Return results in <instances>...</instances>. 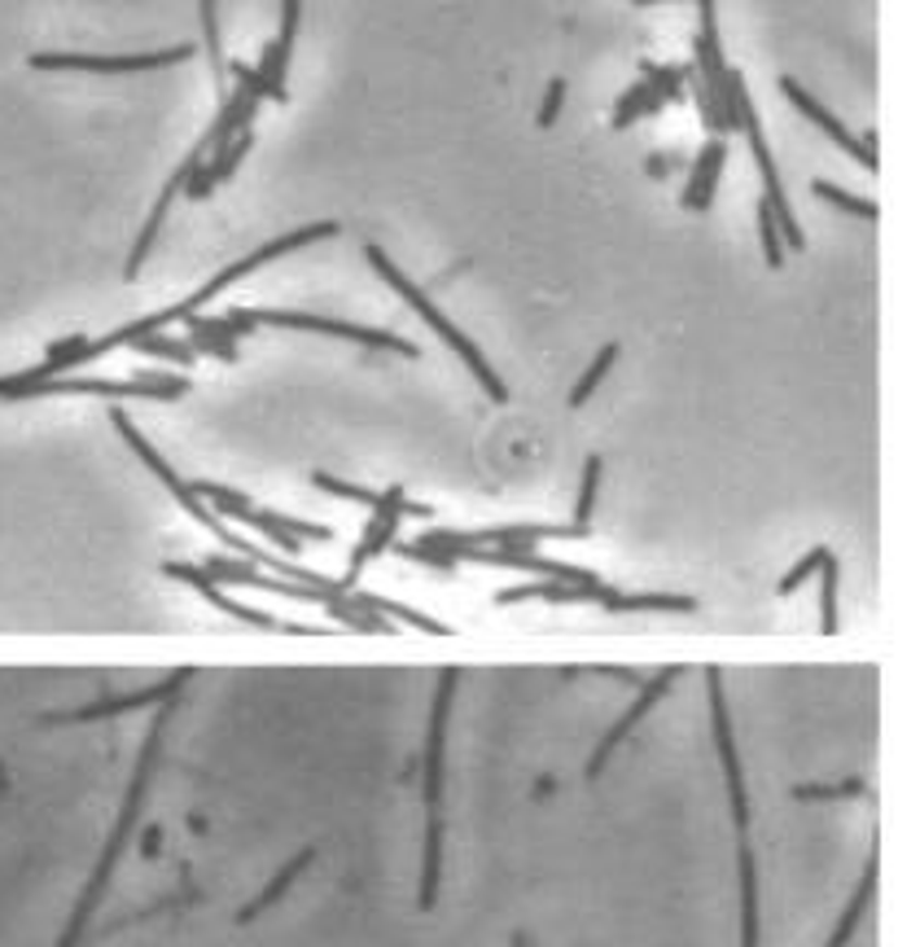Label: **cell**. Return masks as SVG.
<instances>
[{
	"instance_id": "4",
	"label": "cell",
	"mask_w": 898,
	"mask_h": 947,
	"mask_svg": "<svg viewBox=\"0 0 898 947\" xmlns=\"http://www.w3.org/2000/svg\"><path fill=\"white\" fill-rule=\"evenodd\" d=\"M193 491H197L215 513H223V517L246 522V526H255V532H264V536H268L272 545H281L290 558H298L303 545H329V540H333V526L303 522V517H285V513L264 509V504H255L251 496L223 487V483H193Z\"/></svg>"
},
{
	"instance_id": "8",
	"label": "cell",
	"mask_w": 898,
	"mask_h": 947,
	"mask_svg": "<svg viewBox=\"0 0 898 947\" xmlns=\"http://www.w3.org/2000/svg\"><path fill=\"white\" fill-rule=\"evenodd\" d=\"M193 44H176V49H158V53H31L36 71H92V75H132V71H163L176 62H189Z\"/></svg>"
},
{
	"instance_id": "14",
	"label": "cell",
	"mask_w": 898,
	"mask_h": 947,
	"mask_svg": "<svg viewBox=\"0 0 898 947\" xmlns=\"http://www.w3.org/2000/svg\"><path fill=\"white\" fill-rule=\"evenodd\" d=\"M780 92H784V97H790V101L798 105V115H807V119H811V124H816L820 132H829V141H833L837 150L855 154V158H859V163H863L868 171H876V150H868L863 141H855V137H850V132L842 128V119H837V115L829 111V105H820V101H816V97H811V92H807V88H803L798 79H790V75H784V79H780Z\"/></svg>"
},
{
	"instance_id": "19",
	"label": "cell",
	"mask_w": 898,
	"mask_h": 947,
	"mask_svg": "<svg viewBox=\"0 0 898 947\" xmlns=\"http://www.w3.org/2000/svg\"><path fill=\"white\" fill-rule=\"evenodd\" d=\"M311 860H316V852H303V856H294V860H290V865H285V869H281V873H277V878H272V882L264 886V895H259L255 904H246V908L238 912V925H246V921L264 917V912H268V908H272V904H277V899H281V895H285V891H290V886L298 882V873H303V869H307Z\"/></svg>"
},
{
	"instance_id": "21",
	"label": "cell",
	"mask_w": 898,
	"mask_h": 947,
	"mask_svg": "<svg viewBox=\"0 0 898 947\" xmlns=\"http://www.w3.org/2000/svg\"><path fill=\"white\" fill-rule=\"evenodd\" d=\"M141 356H158V360H171V364H180V369H189L193 360H197V351L189 347V338H167L163 330L158 334H145V338H137L132 343Z\"/></svg>"
},
{
	"instance_id": "13",
	"label": "cell",
	"mask_w": 898,
	"mask_h": 947,
	"mask_svg": "<svg viewBox=\"0 0 898 947\" xmlns=\"http://www.w3.org/2000/svg\"><path fill=\"white\" fill-rule=\"evenodd\" d=\"M741 132L749 137V150H754V163H758V176H762V189H767V206L775 210V225H780L784 251H803V246H807V238H803V229H798V220H794V206H790V197H784V184H780L775 158H771V150H767V141H762L758 115H754V119H749Z\"/></svg>"
},
{
	"instance_id": "18",
	"label": "cell",
	"mask_w": 898,
	"mask_h": 947,
	"mask_svg": "<svg viewBox=\"0 0 898 947\" xmlns=\"http://www.w3.org/2000/svg\"><path fill=\"white\" fill-rule=\"evenodd\" d=\"M176 193H180L176 184H167V189L158 193V202H154V210H150V220H145V229L137 233V246H132V255H128V268H124L128 281L141 277V268H145V259H150V251H154V242H158V233H163V220H167V210H171Z\"/></svg>"
},
{
	"instance_id": "12",
	"label": "cell",
	"mask_w": 898,
	"mask_h": 947,
	"mask_svg": "<svg viewBox=\"0 0 898 947\" xmlns=\"http://www.w3.org/2000/svg\"><path fill=\"white\" fill-rule=\"evenodd\" d=\"M189 684V671H171L163 684L154 689H141V693H124V698H101L92 706H79V711H57V715H44V724H88V719H119V715H132V711H145V706H158V702H171L180 698Z\"/></svg>"
},
{
	"instance_id": "3",
	"label": "cell",
	"mask_w": 898,
	"mask_h": 947,
	"mask_svg": "<svg viewBox=\"0 0 898 947\" xmlns=\"http://www.w3.org/2000/svg\"><path fill=\"white\" fill-rule=\"evenodd\" d=\"M189 382L180 373H137V377H0V399H44V395H101V399H180Z\"/></svg>"
},
{
	"instance_id": "5",
	"label": "cell",
	"mask_w": 898,
	"mask_h": 947,
	"mask_svg": "<svg viewBox=\"0 0 898 947\" xmlns=\"http://www.w3.org/2000/svg\"><path fill=\"white\" fill-rule=\"evenodd\" d=\"M329 238H338V225L333 220H320V225H303V229H294V233H285V238H272L268 246H259V251H251L246 259H238V264H229L223 272H215L202 290H193L189 298H180L176 307H163L158 311V325L167 330V325H176V321H189V316L197 311V307H206L215 294H223L233 281H242V277H251V272H259L264 264H272V259H281V255H290V251H303V246H311V242H329Z\"/></svg>"
},
{
	"instance_id": "29",
	"label": "cell",
	"mask_w": 898,
	"mask_h": 947,
	"mask_svg": "<svg viewBox=\"0 0 898 947\" xmlns=\"http://www.w3.org/2000/svg\"><path fill=\"white\" fill-rule=\"evenodd\" d=\"M649 92H653V84H631L623 97H618V111H614V128L618 132H627L636 119H640V111H644V101H649Z\"/></svg>"
},
{
	"instance_id": "2",
	"label": "cell",
	"mask_w": 898,
	"mask_h": 947,
	"mask_svg": "<svg viewBox=\"0 0 898 947\" xmlns=\"http://www.w3.org/2000/svg\"><path fill=\"white\" fill-rule=\"evenodd\" d=\"M364 255H369L373 272H377V277H382V281H386V285H390V290H395V294H399V298H403V303H408L416 316H421V321H425V325H429V330H434V334H438L447 347H452V351L465 360V369L478 377V386H483V391H487L496 404H504V399H509V386L500 382V373L491 369V360H487V356L474 347V338H470V334H461V325H452V321H447V316H442V311H438V307L425 298V290H421V285H412V281H408V277H403V272L390 264V255H386L382 246H364Z\"/></svg>"
},
{
	"instance_id": "22",
	"label": "cell",
	"mask_w": 898,
	"mask_h": 947,
	"mask_svg": "<svg viewBox=\"0 0 898 947\" xmlns=\"http://www.w3.org/2000/svg\"><path fill=\"white\" fill-rule=\"evenodd\" d=\"M618 351H623L618 343H605V347H601V356H596V360L588 364V373H583V377L575 382V391H570V408H583V404L592 399V391H596V386H601V382L610 377V369H614Z\"/></svg>"
},
{
	"instance_id": "34",
	"label": "cell",
	"mask_w": 898,
	"mask_h": 947,
	"mask_svg": "<svg viewBox=\"0 0 898 947\" xmlns=\"http://www.w3.org/2000/svg\"><path fill=\"white\" fill-rule=\"evenodd\" d=\"M636 5H662V0H636ZM697 5H715V0H697Z\"/></svg>"
},
{
	"instance_id": "30",
	"label": "cell",
	"mask_w": 898,
	"mask_h": 947,
	"mask_svg": "<svg viewBox=\"0 0 898 947\" xmlns=\"http://www.w3.org/2000/svg\"><path fill=\"white\" fill-rule=\"evenodd\" d=\"M640 71H644V84H653L666 101H676L680 88H684V71H689V66H653V62H640Z\"/></svg>"
},
{
	"instance_id": "7",
	"label": "cell",
	"mask_w": 898,
	"mask_h": 947,
	"mask_svg": "<svg viewBox=\"0 0 898 947\" xmlns=\"http://www.w3.org/2000/svg\"><path fill=\"white\" fill-rule=\"evenodd\" d=\"M408 513H416V517H429V509H425V504H412L403 487H386V491H382V500H377V509H373V517H369V526H364L360 545H356V553H351V562H347V571H343V579H338L347 592H356V588H360V579H364L369 562H377L382 553H390V545H395V532H399V522H403Z\"/></svg>"
},
{
	"instance_id": "24",
	"label": "cell",
	"mask_w": 898,
	"mask_h": 947,
	"mask_svg": "<svg viewBox=\"0 0 898 947\" xmlns=\"http://www.w3.org/2000/svg\"><path fill=\"white\" fill-rule=\"evenodd\" d=\"M837 579H842L837 558H829L820 566V631H824V637H833V631H837Z\"/></svg>"
},
{
	"instance_id": "17",
	"label": "cell",
	"mask_w": 898,
	"mask_h": 947,
	"mask_svg": "<svg viewBox=\"0 0 898 947\" xmlns=\"http://www.w3.org/2000/svg\"><path fill=\"white\" fill-rule=\"evenodd\" d=\"M610 614H693V597H670V592H610L601 601Z\"/></svg>"
},
{
	"instance_id": "1",
	"label": "cell",
	"mask_w": 898,
	"mask_h": 947,
	"mask_svg": "<svg viewBox=\"0 0 898 947\" xmlns=\"http://www.w3.org/2000/svg\"><path fill=\"white\" fill-rule=\"evenodd\" d=\"M457 698V671L438 676L434 711H429V737H425V847H421V882H416V908L438 904L442 882V772H447V715Z\"/></svg>"
},
{
	"instance_id": "32",
	"label": "cell",
	"mask_w": 898,
	"mask_h": 947,
	"mask_svg": "<svg viewBox=\"0 0 898 947\" xmlns=\"http://www.w3.org/2000/svg\"><path fill=\"white\" fill-rule=\"evenodd\" d=\"M561 105H566V79H552L548 92H543V101H539L535 124H539V128H552V124L561 119Z\"/></svg>"
},
{
	"instance_id": "26",
	"label": "cell",
	"mask_w": 898,
	"mask_h": 947,
	"mask_svg": "<svg viewBox=\"0 0 898 947\" xmlns=\"http://www.w3.org/2000/svg\"><path fill=\"white\" fill-rule=\"evenodd\" d=\"M758 238H762V259H767V268H784V238H780L775 210L767 206V197L758 202Z\"/></svg>"
},
{
	"instance_id": "15",
	"label": "cell",
	"mask_w": 898,
	"mask_h": 947,
	"mask_svg": "<svg viewBox=\"0 0 898 947\" xmlns=\"http://www.w3.org/2000/svg\"><path fill=\"white\" fill-rule=\"evenodd\" d=\"M723 163H728V145L723 141H710L697 163H693V176L684 184V210H710L715 202V189H719V176H723Z\"/></svg>"
},
{
	"instance_id": "31",
	"label": "cell",
	"mask_w": 898,
	"mask_h": 947,
	"mask_svg": "<svg viewBox=\"0 0 898 947\" xmlns=\"http://www.w3.org/2000/svg\"><path fill=\"white\" fill-rule=\"evenodd\" d=\"M298 14H303V0H281V36H277V49H281V62H285V66H290V53H294Z\"/></svg>"
},
{
	"instance_id": "23",
	"label": "cell",
	"mask_w": 898,
	"mask_h": 947,
	"mask_svg": "<svg viewBox=\"0 0 898 947\" xmlns=\"http://www.w3.org/2000/svg\"><path fill=\"white\" fill-rule=\"evenodd\" d=\"M811 193L824 197V202H833L837 210H846V216H859V220H876V216H881L872 197H855V193H846V189H837V184H829V180H816Z\"/></svg>"
},
{
	"instance_id": "10",
	"label": "cell",
	"mask_w": 898,
	"mask_h": 947,
	"mask_svg": "<svg viewBox=\"0 0 898 947\" xmlns=\"http://www.w3.org/2000/svg\"><path fill=\"white\" fill-rule=\"evenodd\" d=\"M202 571L215 579V584H238V588H264V592H277V597H290V601H303V605H329V601H338V597H329V592H316V588H303V584H294V579H281V575H272V571H264V566H255V562H233V558H206L202 562Z\"/></svg>"
},
{
	"instance_id": "28",
	"label": "cell",
	"mask_w": 898,
	"mask_h": 947,
	"mask_svg": "<svg viewBox=\"0 0 898 947\" xmlns=\"http://www.w3.org/2000/svg\"><path fill=\"white\" fill-rule=\"evenodd\" d=\"M863 781H837V785H798L794 798L798 803H842V798H859Z\"/></svg>"
},
{
	"instance_id": "6",
	"label": "cell",
	"mask_w": 898,
	"mask_h": 947,
	"mask_svg": "<svg viewBox=\"0 0 898 947\" xmlns=\"http://www.w3.org/2000/svg\"><path fill=\"white\" fill-rule=\"evenodd\" d=\"M255 330L259 325H272V330H303V334H329V338H347V343H360V347H377V351H395V356H408L416 360V343L390 334V330H369V325H351V321H333V316H307V311H277V307H246Z\"/></svg>"
},
{
	"instance_id": "9",
	"label": "cell",
	"mask_w": 898,
	"mask_h": 947,
	"mask_svg": "<svg viewBox=\"0 0 898 947\" xmlns=\"http://www.w3.org/2000/svg\"><path fill=\"white\" fill-rule=\"evenodd\" d=\"M163 575L167 579H176V584H184V588H193L202 601H210L215 610H223L229 618H238V623H251V627H264V631H316V627H303V623H281V618H272L268 610H255V605H242V601H233L229 592H219V584H210V575L202 571V566H193V562H163Z\"/></svg>"
},
{
	"instance_id": "16",
	"label": "cell",
	"mask_w": 898,
	"mask_h": 947,
	"mask_svg": "<svg viewBox=\"0 0 898 947\" xmlns=\"http://www.w3.org/2000/svg\"><path fill=\"white\" fill-rule=\"evenodd\" d=\"M189 347L197 351V356H215V360H223V364H233L238 360V334L229 330V321L223 316H189Z\"/></svg>"
},
{
	"instance_id": "25",
	"label": "cell",
	"mask_w": 898,
	"mask_h": 947,
	"mask_svg": "<svg viewBox=\"0 0 898 947\" xmlns=\"http://www.w3.org/2000/svg\"><path fill=\"white\" fill-rule=\"evenodd\" d=\"M829 558H833V549H829V545H816V549H811V553H807V558H803L794 571H790V575H784V579L775 584V597H794V592H798V588H803L811 575H820V566H824Z\"/></svg>"
},
{
	"instance_id": "11",
	"label": "cell",
	"mask_w": 898,
	"mask_h": 947,
	"mask_svg": "<svg viewBox=\"0 0 898 947\" xmlns=\"http://www.w3.org/2000/svg\"><path fill=\"white\" fill-rule=\"evenodd\" d=\"M676 680H680V667H662V671H657V676H653V680H649V684L636 693V702L623 711V719H618V724H614V728L601 737V746L592 751V759H588V777H601V772L610 768V759L618 755V746H623L627 737L640 728V719H644V715H649V711H653V706H657V702L670 693V684H676Z\"/></svg>"
},
{
	"instance_id": "33",
	"label": "cell",
	"mask_w": 898,
	"mask_h": 947,
	"mask_svg": "<svg viewBox=\"0 0 898 947\" xmlns=\"http://www.w3.org/2000/svg\"><path fill=\"white\" fill-rule=\"evenodd\" d=\"M223 321H229V330L242 338V334H255V321H251V311L246 307H229L223 311Z\"/></svg>"
},
{
	"instance_id": "20",
	"label": "cell",
	"mask_w": 898,
	"mask_h": 947,
	"mask_svg": "<svg viewBox=\"0 0 898 947\" xmlns=\"http://www.w3.org/2000/svg\"><path fill=\"white\" fill-rule=\"evenodd\" d=\"M202 5V36H206V53H210V71H215V92L219 101L229 97V62H223V44H219V14H215V0H197Z\"/></svg>"
},
{
	"instance_id": "27",
	"label": "cell",
	"mask_w": 898,
	"mask_h": 947,
	"mask_svg": "<svg viewBox=\"0 0 898 947\" xmlns=\"http://www.w3.org/2000/svg\"><path fill=\"white\" fill-rule=\"evenodd\" d=\"M596 491H601V457H588L583 461V483H579V504H575V522L579 526H592Z\"/></svg>"
}]
</instances>
